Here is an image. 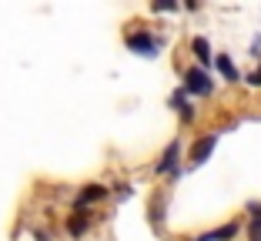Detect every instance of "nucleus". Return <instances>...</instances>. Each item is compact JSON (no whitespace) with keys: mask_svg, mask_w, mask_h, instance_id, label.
<instances>
[{"mask_svg":"<svg viewBox=\"0 0 261 241\" xmlns=\"http://www.w3.org/2000/svg\"><path fill=\"white\" fill-rule=\"evenodd\" d=\"M248 211H251V225H248V241H261V204L251 201L248 204Z\"/></svg>","mask_w":261,"mask_h":241,"instance_id":"9d476101","label":"nucleus"},{"mask_svg":"<svg viewBox=\"0 0 261 241\" xmlns=\"http://www.w3.org/2000/svg\"><path fill=\"white\" fill-rule=\"evenodd\" d=\"M185 7H188V10H198V7H201V0H185Z\"/></svg>","mask_w":261,"mask_h":241,"instance_id":"2eb2a0df","label":"nucleus"},{"mask_svg":"<svg viewBox=\"0 0 261 241\" xmlns=\"http://www.w3.org/2000/svg\"><path fill=\"white\" fill-rule=\"evenodd\" d=\"M251 57H261V37H254V44H251Z\"/></svg>","mask_w":261,"mask_h":241,"instance_id":"4468645a","label":"nucleus"},{"mask_svg":"<svg viewBox=\"0 0 261 241\" xmlns=\"http://www.w3.org/2000/svg\"><path fill=\"white\" fill-rule=\"evenodd\" d=\"M177 168H181V141H171L168 148H164L161 161L154 164V171L158 174H177Z\"/></svg>","mask_w":261,"mask_h":241,"instance_id":"7ed1b4c3","label":"nucleus"},{"mask_svg":"<svg viewBox=\"0 0 261 241\" xmlns=\"http://www.w3.org/2000/svg\"><path fill=\"white\" fill-rule=\"evenodd\" d=\"M191 50H194V57H198L201 67H211V44H207V37H194Z\"/></svg>","mask_w":261,"mask_h":241,"instance_id":"6e6552de","label":"nucleus"},{"mask_svg":"<svg viewBox=\"0 0 261 241\" xmlns=\"http://www.w3.org/2000/svg\"><path fill=\"white\" fill-rule=\"evenodd\" d=\"M108 195V188H100V184H87L81 195H77V208H84V204H94V201H100V198Z\"/></svg>","mask_w":261,"mask_h":241,"instance_id":"1a4fd4ad","label":"nucleus"},{"mask_svg":"<svg viewBox=\"0 0 261 241\" xmlns=\"http://www.w3.org/2000/svg\"><path fill=\"white\" fill-rule=\"evenodd\" d=\"M171 108L181 114V121H185V124H191V121H194V108H191V101H188V91H185V87L171 94Z\"/></svg>","mask_w":261,"mask_h":241,"instance_id":"39448f33","label":"nucleus"},{"mask_svg":"<svg viewBox=\"0 0 261 241\" xmlns=\"http://www.w3.org/2000/svg\"><path fill=\"white\" fill-rule=\"evenodd\" d=\"M215 144H218V134H204V138L194 141V148H191V164H194V168H198V164H204L207 157H211Z\"/></svg>","mask_w":261,"mask_h":241,"instance_id":"20e7f679","label":"nucleus"},{"mask_svg":"<svg viewBox=\"0 0 261 241\" xmlns=\"http://www.w3.org/2000/svg\"><path fill=\"white\" fill-rule=\"evenodd\" d=\"M245 84H248V87H261V67L248 74V77H245Z\"/></svg>","mask_w":261,"mask_h":241,"instance_id":"ddd939ff","label":"nucleus"},{"mask_svg":"<svg viewBox=\"0 0 261 241\" xmlns=\"http://www.w3.org/2000/svg\"><path fill=\"white\" fill-rule=\"evenodd\" d=\"M127 47L134 50V54H141V57H158V54H161V40L151 37L147 31L130 34V37H127Z\"/></svg>","mask_w":261,"mask_h":241,"instance_id":"f03ea898","label":"nucleus"},{"mask_svg":"<svg viewBox=\"0 0 261 241\" xmlns=\"http://www.w3.org/2000/svg\"><path fill=\"white\" fill-rule=\"evenodd\" d=\"M185 91L194 94V97H207V94L215 91V81L207 77L204 67H188L185 70Z\"/></svg>","mask_w":261,"mask_h":241,"instance_id":"f257e3e1","label":"nucleus"},{"mask_svg":"<svg viewBox=\"0 0 261 241\" xmlns=\"http://www.w3.org/2000/svg\"><path fill=\"white\" fill-rule=\"evenodd\" d=\"M177 7V0H151V10L154 14H168V10Z\"/></svg>","mask_w":261,"mask_h":241,"instance_id":"f8f14e48","label":"nucleus"},{"mask_svg":"<svg viewBox=\"0 0 261 241\" xmlns=\"http://www.w3.org/2000/svg\"><path fill=\"white\" fill-rule=\"evenodd\" d=\"M215 67H218V74H221L228 84H241V70L234 67V61H231L228 54H218L215 57Z\"/></svg>","mask_w":261,"mask_h":241,"instance_id":"423d86ee","label":"nucleus"},{"mask_svg":"<svg viewBox=\"0 0 261 241\" xmlns=\"http://www.w3.org/2000/svg\"><path fill=\"white\" fill-rule=\"evenodd\" d=\"M238 231H241V228H238V221H231V225H224V228H215V231L201 234V238H194V241H231V238H234Z\"/></svg>","mask_w":261,"mask_h":241,"instance_id":"0eeeda50","label":"nucleus"},{"mask_svg":"<svg viewBox=\"0 0 261 241\" xmlns=\"http://www.w3.org/2000/svg\"><path fill=\"white\" fill-rule=\"evenodd\" d=\"M87 225H91V218H87L84 211L77 208V215H74V218H70V221H67V231H70V234H74V238H81V234H84V231H87Z\"/></svg>","mask_w":261,"mask_h":241,"instance_id":"9b49d317","label":"nucleus"}]
</instances>
